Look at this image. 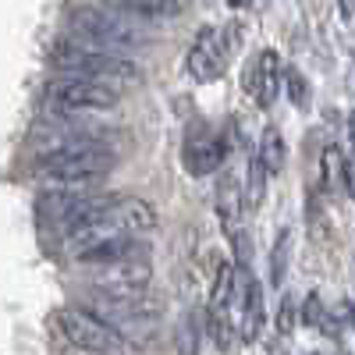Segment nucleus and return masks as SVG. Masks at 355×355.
<instances>
[{
	"instance_id": "nucleus-13",
	"label": "nucleus",
	"mask_w": 355,
	"mask_h": 355,
	"mask_svg": "<svg viewBox=\"0 0 355 355\" xmlns=\"http://www.w3.org/2000/svg\"><path fill=\"white\" fill-rule=\"evenodd\" d=\"M107 4L121 8L128 15H139V18H171L178 11L174 0H107Z\"/></svg>"
},
{
	"instance_id": "nucleus-12",
	"label": "nucleus",
	"mask_w": 355,
	"mask_h": 355,
	"mask_svg": "<svg viewBox=\"0 0 355 355\" xmlns=\"http://www.w3.org/2000/svg\"><path fill=\"white\" fill-rule=\"evenodd\" d=\"M217 214L224 220V227L234 234V217L242 214V192H239V182H234V174L224 178V185L217 192Z\"/></svg>"
},
{
	"instance_id": "nucleus-2",
	"label": "nucleus",
	"mask_w": 355,
	"mask_h": 355,
	"mask_svg": "<svg viewBox=\"0 0 355 355\" xmlns=\"http://www.w3.org/2000/svg\"><path fill=\"white\" fill-rule=\"evenodd\" d=\"M50 61L71 71V78H85V82H96V85H139L142 82V68L135 61H125L117 53L96 50V46H85L75 40H57L50 50Z\"/></svg>"
},
{
	"instance_id": "nucleus-19",
	"label": "nucleus",
	"mask_w": 355,
	"mask_h": 355,
	"mask_svg": "<svg viewBox=\"0 0 355 355\" xmlns=\"http://www.w3.org/2000/svg\"><path fill=\"white\" fill-rule=\"evenodd\" d=\"M302 323H306V327H323V302H320V295H309V299H306Z\"/></svg>"
},
{
	"instance_id": "nucleus-20",
	"label": "nucleus",
	"mask_w": 355,
	"mask_h": 355,
	"mask_svg": "<svg viewBox=\"0 0 355 355\" xmlns=\"http://www.w3.org/2000/svg\"><path fill=\"white\" fill-rule=\"evenodd\" d=\"M341 164V153H338V146H327L323 150V185L331 189V182H334V167Z\"/></svg>"
},
{
	"instance_id": "nucleus-9",
	"label": "nucleus",
	"mask_w": 355,
	"mask_h": 355,
	"mask_svg": "<svg viewBox=\"0 0 355 355\" xmlns=\"http://www.w3.org/2000/svg\"><path fill=\"white\" fill-rule=\"evenodd\" d=\"M227 157V142L220 132H199L185 142V171L196 174V178H206L214 174Z\"/></svg>"
},
{
	"instance_id": "nucleus-10",
	"label": "nucleus",
	"mask_w": 355,
	"mask_h": 355,
	"mask_svg": "<svg viewBox=\"0 0 355 355\" xmlns=\"http://www.w3.org/2000/svg\"><path fill=\"white\" fill-rule=\"evenodd\" d=\"M249 89L259 107H270L277 100V89H281V57L274 50H263L256 57V71L249 78Z\"/></svg>"
},
{
	"instance_id": "nucleus-11",
	"label": "nucleus",
	"mask_w": 355,
	"mask_h": 355,
	"mask_svg": "<svg viewBox=\"0 0 355 355\" xmlns=\"http://www.w3.org/2000/svg\"><path fill=\"white\" fill-rule=\"evenodd\" d=\"M256 157H259V164H263L266 178L284 171V157H288V150H284V135H281V128H274V125H266V128H263Z\"/></svg>"
},
{
	"instance_id": "nucleus-7",
	"label": "nucleus",
	"mask_w": 355,
	"mask_h": 355,
	"mask_svg": "<svg viewBox=\"0 0 355 355\" xmlns=\"http://www.w3.org/2000/svg\"><path fill=\"white\" fill-rule=\"evenodd\" d=\"M239 40V25H231L227 33L220 36L217 28H199V36H196V43H192V50H189V61H185V68H189V75L196 78V82H214V78H220L224 75V64L231 61V53H234V43Z\"/></svg>"
},
{
	"instance_id": "nucleus-14",
	"label": "nucleus",
	"mask_w": 355,
	"mask_h": 355,
	"mask_svg": "<svg viewBox=\"0 0 355 355\" xmlns=\"http://www.w3.org/2000/svg\"><path fill=\"white\" fill-rule=\"evenodd\" d=\"M174 345H178V355H199V316L196 313L182 316V323L174 331Z\"/></svg>"
},
{
	"instance_id": "nucleus-5",
	"label": "nucleus",
	"mask_w": 355,
	"mask_h": 355,
	"mask_svg": "<svg viewBox=\"0 0 355 355\" xmlns=\"http://www.w3.org/2000/svg\"><path fill=\"white\" fill-rule=\"evenodd\" d=\"M53 323L61 338L82 352H93V355H117L125 352V341L117 338L103 320H96L89 309H78V306H64L53 313Z\"/></svg>"
},
{
	"instance_id": "nucleus-22",
	"label": "nucleus",
	"mask_w": 355,
	"mask_h": 355,
	"mask_svg": "<svg viewBox=\"0 0 355 355\" xmlns=\"http://www.w3.org/2000/svg\"><path fill=\"white\" fill-rule=\"evenodd\" d=\"M227 4H231V8H245V4H249V0H227Z\"/></svg>"
},
{
	"instance_id": "nucleus-6",
	"label": "nucleus",
	"mask_w": 355,
	"mask_h": 355,
	"mask_svg": "<svg viewBox=\"0 0 355 355\" xmlns=\"http://www.w3.org/2000/svg\"><path fill=\"white\" fill-rule=\"evenodd\" d=\"M93 291L110 295V299H125V295H142L153 281V266L142 252H132L125 259H114L103 266H93Z\"/></svg>"
},
{
	"instance_id": "nucleus-4",
	"label": "nucleus",
	"mask_w": 355,
	"mask_h": 355,
	"mask_svg": "<svg viewBox=\"0 0 355 355\" xmlns=\"http://www.w3.org/2000/svg\"><path fill=\"white\" fill-rule=\"evenodd\" d=\"M43 107L46 114H96V110H114L117 93L107 85L85 82V78H53L43 89Z\"/></svg>"
},
{
	"instance_id": "nucleus-8",
	"label": "nucleus",
	"mask_w": 355,
	"mask_h": 355,
	"mask_svg": "<svg viewBox=\"0 0 355 355\" xmlns=\"http://www.w3.org/2000/svg\"><path fill=\"white\" fill-rule=\"evenodd\" d=\"M231 295H234V266L220 263L217 281H214V295H210V313H206V327H210V338L217 341V348H231V338H234Z\"/></svg>"
},
{
	"instance_id": "nucleus-18",
	"label": "nucleus",
	"mask_w": 355,
	"mask_h": 355,
	"mask_svg": "<svg viewBox=\"0 0 355 355\" xmlns=\"http://www.w3.org/2000/svg\"><path fill=\"white\" fill-rule=\"evenodd\" d=\"M277 331L291 334L295 331V295H284L281 306H277Z\"/></svg>"
},
{
	"instance_id": "nucleus-15",
	"label": "nucleus",
	"mask_w": 355,
	"mask_h": 355,
	"mask_svg": "<svg viewBox=\"0 0 355 355\" xmlns=\"http://www.w3.org/2000/svg\"><path fill=\"white\" fill-rule=\"evenodd\" d=\"M263 196H266V171H263L259 157L252 153L249 167H245V199H249V206H259Z\"/></svg>"
},
{
	"instance_id": "nucleus-16",
	"label": "nucleus",
	"mask_w": 355,
	"mask_h": 355,
	"mask_svg": "<svg viewBox=\"0 0 355 355\" xmlns=\"http://www.w3.org/2000/svg\"><path fill=\"white\" fill-rule=\"evenodd\" d=\"M288 256H291V231H281V239L270 252V281L274 284H281L288 274Z\"/></svg>"
},
{
	"instance_id": "nucleus-3",
	"label": "nucleus",
	"mask_w": 355,
	"mask_h": 355,
	"mask_svg": "<svg viewBox=\"0 0 355 355\" xmlns=\"http://www.w3.org/2000/svg\"><path fill=\"white\" fill-rule=\"evenodd\" d=\"M71 33L78 40H85V46H96V50H132V46H150V36L146 28H139L132 18L121 15H110L100 8H75L71 11Z\"/></svg>"
},
{
	"instance_id": "nucleus-1",
	"label": "nucleus",
	"mask_w": 355,
	"mask_h": 355,
	"mask_svg": "<svg viewBox=\"0 0 355 355\" xmlns=\"http://www.w3.org/2000/svg\"><path fill=\"white\" fill-rule=\"evenodd\" d=\"M117 167V153L103 142H75L53 146L40 153V174L61 189H82L89 182H100Z\"/></svg>"
},
{
	"instance_id": "nucleus-17",
	"label": "nucleus",
	"mask_w": 355,
	"mask_h": 355,
	"mask_svg": "<svg viewBox=\"0 0 355 355\" xmlns=\"http://www.w3.org/2000/svg\"><path fill=\"white\" fill-rule=\"evenodd\" d=\"M284 78H288V96H291V103H295V107H309V82L302 78V71H299V68H288Z\"/></svg>"
},
{
	"instance_id": "nucleus-21",
	"label": "nucleus",
	"mask_w": 355,
	"mask_h": 355,
	"mask_svg": "<svg viewBox=\"0 0 355 355\" xmlns=\"http://www.w3.org/2000/svg\"><path fill=\"white\" fill-rule=\"evenodd\" d=\"M338 11H341V18H345V21H352V15H355V4H352V0H338Z\"/></svg>"
}]
</instances>
